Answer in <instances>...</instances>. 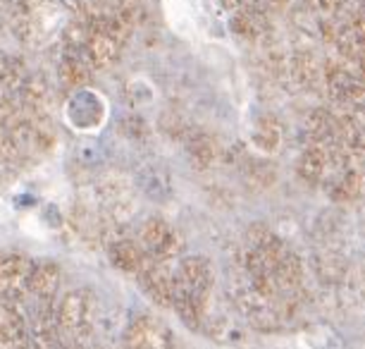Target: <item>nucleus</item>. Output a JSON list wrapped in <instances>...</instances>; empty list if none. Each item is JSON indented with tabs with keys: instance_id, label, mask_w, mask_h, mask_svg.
Returning <instances> with one entry per match:
<instances>
[{
	"instance_id": "f257e3e1",
	"label": "nucleus",
	"mask_w": 365,
	"mask_h": 349,
	"mask_svg": "<svg viewBox=\"0 0 365 349\" xmlns=\"http://www.w3.org/2000/svg\"><path fill=\"white\" fill-rule=\"evenodd\" d=\"M175 285L191 294V299L205 311L212 294V285H215L212 263L203 256H187L175 273Z\"/></svg>"
},
{
	"instance_id": "f03ea898",
	"label": "nucleus",
	"mask_w": 365,
	"mask_h": 349,
	"mask_svg": "<svg viewBox=\"0 0 365 349\" xmlns=\"http://www.w3.org/2000/svg\"><path fill=\"white\" fill-rule=\"evenodd\" d=\"M141 244L150 256L160 258V261H170L184 251L182 235L163 218H148L141 225Z\"/></svg>"
},
{
	"instance_id": "7ed1b4c3",
	"label": "nucleus",
	"mask_w": 365,
	"mask_h": 349,
	"mask_svg": "<svg viewBox=\"0 0 365 349\" xmlns=\"http://www.w3.org/2000/svg\"><path fill=\"white\" fill-rule=\"evenodd\" d=\"M96 299L88 290H74L58 309V325L70 335H86L93 325Z\"/></svg>"
},
{
	"instance_id": "20e7f679",
	"label": "nucleus",
	"mask_w": 365,
	"mask_h": 349,
	"mask_svg": "<svg viewBox=\"0 0 365 349\" xmlns=\"http://www.w3.org/2000/svg\"><path fill=\"white\" fill-rule=\"evenodd\" d=\"M125 340L129 349H172L175 342L170 328L150 316L134 318L127 328Z\"/></svg>"
},
{
	"instance_id": "39448f33",
	"label": "nucleus",
	"mask_w": 365,
	"mask_h": 349,
	"mask_svg": "<svg viewBox=\"0 0 365 349\" xmlns=\"http://www.w3.org/2000/svg\"><path fill=\"white\" fill-rule=\"evenodd\" d=\"M322 79L329 88V93L341 103H349L354 108L365 106V84L361 79H356L354 74L344 70L341 65H336L334 60H329L322 67Z\"/></svg>"
},
{
	"instance_id": "423d86ee",
	"label": "nucleus",
	"mask_w": 365,
	"mask_h": 349,
	"mask_svg": "<svg viewBox=\"0 0 365 349\" xmlns=\"http://www.w3.org/2000/svg\"><path fill=\"white\" fill-rule=\"evenodd\" d=\"M141 287L146 294L160 306H172V297H175V273H172L165 261L148 256L146 265L139 273Z\"/></svg>"
},
{
	"instance_id": "0eeeda50",
	"label": "nucleus",
	"mask_w": 365,
	"mask_h": 349,
	"mask_svg": "<svg viewBox=\"0 0 365 349\" xmlns=\"http://www.w3.org/2000/svg\"><path fill=\"white\" fill-rule=\"evenodd\" d=\"M91 22V19H88ZM122 41H117L108 29H103L101 24L91 22V36H88L86 46H84V56L91 63L93 70H108L117 63L122 51Z\"/></svg>"
},
{
	"instance_id": "6e6552de",
	"label": "nucleus",
	"mask_w": 365,
	"mask_h": 349,
	"mask_svg": "<svg viewBox=\"0 0 365 349\" xmlns=\"http://www.w3.org/2000/svg\"><path fill=\"white\" fill-rule=\"evenodd\" d=\"M332 148H334V143H311V146L301 153L296 173H299L303 182L315 187V184H320L325 180L329 173V166L334 163Z\"/></svg>"
},
{
	"instance_id": "1a4fd4ad",
	"label": "nucleus",
	"mask_w": 365,
	"mask_h": 349,
	"mask_svg": "<svg viewBox=\"0 0 365 349\" xmlns=\"http://www.w3.org/2000/svg\"><path fill=\"white\" fill-rule=\"evenodd\" d=\"M96 191H98V198L103 201V206H106L113 216L127 213L129 206H132V182L120 173L103 175L98 184H96Z\"/></svg>"
},
{
	"instance_id": "9d476101",
	"label": "nucleus",
	"mask_w": 365,
	"mask_h": 349,
	"mask_svg": "<svg viewBox=\"0 0 365 349\" xmlns=\"http://www.w3.org/2000/svg\"><path fill=\"white\" fill-rule=\"evenodd\" d=\"M148 251L143 249V244H136L134 239L120 237L113 239L108 244V258L117 270L129 273V275H139L141 268L148 261Z\"/></svg>"
},
{
	"instance_id": "9b49d317",
	"label": "nucleus",
	"mask_w": 365,
	"mask_h": 349,
	"mask_svg": "<svg viewBox=\"0 0 365 349\" xmlns=\"http://www.w3.org/2000/svg\"><path fill=\"white\" fill-rule=\"evenodd\" d=\"M184 146H187L191 166L198 170H210L222 158V148H220L217 139L201 129H189V134L184 136Z\"/></svg>"
},
{
	"instance_id": "f8f14e48",
	"label": "nucleus",
	"mask_w": 365,
	"mask_h": 349,
	"mask_svg": "<svg viewBox=\"0 0 365 349\" xmlns=\"http://www.w3.org/2000/svg\"><path fill=\"white\" fill-rule=\"evenodd\" d=\"M287 77L299 88H311L320 81L322 67L311 51H299L287 60Z\"/></svg>"
},
{
	"instance_id": "ddd939ff",
	"label": "nucleus",
	"mask_w": 365,
	"mask_h": 349,
	"mask_svg": "<svg viewBox=\"0 0 365 349\" xmlns=\"http://www.w3.org/2000/svg\"><path fill=\"white\" fill-rule=\"evenodd\" d=\"M88 77H91V63L86 60L84 51L67 48V53L58 65V79L63 81V86L81 88L88 84Z\"/></svg>"
},
{
	"instance_id": "4468645a",
	"label": "nucleus",
	"mask_w": 365,
	"mask_h": 349,
	"mask_svg": "<svg viewBox=\"0 0 365 349\" xmlns=\"http://www.w3.org/2000/svg\"><path fill=\"white\" fill-rule=\"evenodd\" d=\"M230 29L237 39L249 41V44H258L267 36L270 24H267L265 15L258 8L246 10V12H234L230 17Z\"/></svg>"
},
{
	"instance_id": "2eb2a0df",
	"label": "nucleus",
	"mask_w": 365,
	"mask_h": 349,
	"mask_svg": "<svg viewBox=\"0 0 365 349\" xmlns=\"http://www.w3.org/2000/svg\"><path fill=\"white\" fill-rule=\"evenodd\" d=\"M34 265L24 256H5L0 258V292H19L29 287Z\"/></svg>"
},
{
	"instance_id": "dca6fc26",
	"label": "nucleus",
	"mask_w": 365,
	"mask_h": 349,
	"mask_svg": "<svg viewBox=\"0 0 365 349\" xmlns=\"http://www.w3.org/2000/svg\"><path fill=\"white\" fill-rule=\"evenodd\" d=\"M251 139L256 143L258 151L274 153V151H279L282 141H284V127H282V122L274 118V115H263V118H258L256 125H253Z\"/></svg>"
},
{
	"instance_id": "f3484780",
	"label": "nucleus",
	"mask_w": 365,
	"mask_h": 349,
	"mask_svg": "<svg viewBox=\"0 0 365 349\" xmlns=\"http://www.w3.org/2000/svg\"><path fill=\"white\" fill-rule=\"evenodd\" d=\"M58 285H60V268H58V263L46 261V263L34 265L31 278H29V290L36 294V297H41V299L53 297L55 290H58Z\"/></svg>"
},
{
	"instance_id": "a211bd4d",
	"label": "nucleus",
	"mask_w": 365,
	"mask_h": 349,
	"mask_svg": "<svg viewBox=\"0 0 365 349\" xmlns=\"http://www.w3.org/2000/svg\"><path fill=\"white\" fill-rule=\"evenodd\" d=\"M306 134L313 143H334L336 141V122L327 111L315 108L306 115Z\"/></svg>"
},
{
	"instance_id": "6ab92c4d",
	"label": "nucleus",
	"mask_w": 365,
	"mask_h": 349,
	"mask_svg": "<svg viewBox=\"0 0 365 349\" xmlns=\"http://www.w3.org/2000/svg\"><path fill=\"white\" fill-rule=\"evenodd\" d=\"M315 275L329 287L341 285L344 278H346V263L334 251H325V254L315 256Z\"/></svg>"
},
{
	"instance_id": "aec40b11",
	"label": "nucleus",
	"mask_w": 365,
	"mask_h": 349,
	"mask_svg": "<svg viewBox=\"0 0 365 349\" xmlns=\"http://www.w3.org/2000/svg\"><path fill=\"white\" fill-rule=\"evenodd\" d=\"M208 333L217 342H227V345H246V330L241 325H237V320L227 318V316H215L208 320Z\"/></svg>"
},
{
	"instance_id": "412c9836",
	"label": "nucleus",
	"mask_w": 365,
	"mask_h": 349,
	"mask_svg": "<svg viewBox=\"0 0 365 349\" xmlns=\"http://www.w3.org/2000/svg\"><path fill=\"white\" fill-rule=\"evenodd\" d=\"M246 177L253 187L265 189L274 182V166L267 161H249L246 163Z\"/></svg>"
},
{
	"instance_id": "4be33fe9",
	"label": "nucleus",
	"mask_w": 365,
	"mask_h": 349,
	"mask_svg": "<svg viewBox=\"0 0 365 349\" xmlns=\"http://www.w3.org/2000/svg\"><path fill=\"white\" fill-rule=\"evenodd\" d=\"M120 132L125 134L127 139L141 141L148 136V125H146V120L139 118V115H125L120 122Z\"/></svg>"
},
{
	"instance_id": "5701e85b",
	"label": "nucleus",
	"mask_w": 365,
	"mask_h": 349,
	"mask_svg": "<svg viewBox=\"0 0 365 349\" xmlns=\"http://www.w3.org/2000/svg\"><path fill=\"white\" fill-rule=\"evenodd\" d=\"M60 5L77 17H93V15H98V12H103L98 8V0H60Z\"/></svg>"
},
{
	"instance_id": "b1692460",
	"label": "nucleus",
	"mask_w": 365,
	"mask_h": 349,
	"mask_svg": "<svg viewBox=\"0 0 365 349\" xmlns=\"http://www.w3.org/2000/svg\"><path fill=\"white\" fill-rule=\"evenodd\" d=\"M315 3H318V10L322 12V15L334 17V15H339L344 8H346L349 0H315Z\"/></svg>"
},
{
	"instance_id": "393cba45",
	"label": "nucleus",
	"mask_w": 365,
	"mask_h": 349,
	"mask_svg": "<svg viewBox=\"0 0 365 349\" xmlns=\"http://www.w3.org/2000/svg\"><path fill=\"white\" fill-rule=\"evenodd\" d=\"M225 3V8L232 12H246V10H253V8H258L256 5V0H222Z\"/></svg>"
}]
</instances>
